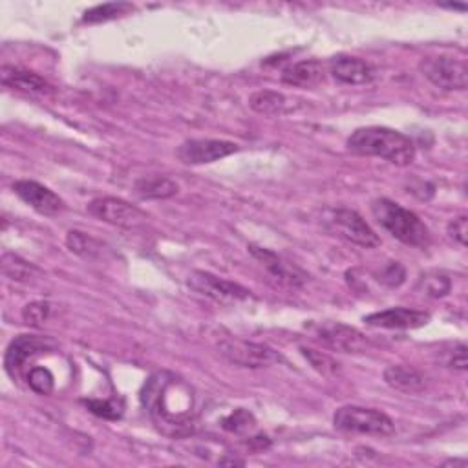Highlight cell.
Wrapping results in <instances>:
<instances>
[{
  "label": "cell",
  "instance_id": "6da1fadb",
  "mask_svg": "<svg viewBox=\"0 0 468 468\" xmlns=\"http://www.w3.org/2000/svg\"><path fill=\"white\" fill-rule=\"evenodd\" d=\"M141 403L164 433L180 437L193 432L194 393L182 379L165 372L154 373L141 392Z\"/></svg>",
  "mask_w": 468,
  "mask_h": 468
},
{
  "label": "cell",
  "instance_id": "44dd1931",
  "mask_svg": "<svg viewBox=\"0 0 468 468\" xmlns=\"http://www.w3.org/2000/svg\"><path fill=\"white\" fill-rule=\"evenodd\" d=\"M66 247L74 254H77V256H81L85 260H90V262L101 258L103 256V249H105L99 240L92 238L90 234H86L83 231H68V234H66Z\"/></svg>",
  "mask_w": 468,
  "mask_h": 468
},
{
  "label": "cell",
  "instance_id": "ac0fdd59",
  "mask_svg": "<svg viewBox=\"0 0 468 468\" xmlns=\"http://www.w3.org/2000/svg\"><path fill=\"white\" fill-rule=\"evenodd\" d=\"M324 77H326L324 65L315 59H307L285 68L282 74V83L289 86H298V88H314L321 85Z\"/></svg>",
  "mask_w": 468,
  "mask_h": 468
},
{
  "label": "cell",
  "instance_id": "f546056e",
  "mask_svg": "<svg viewBox=\"0 0 468 468\" xmlns=\"http://www.w3.org/2000/svg\"><path fill=\"white\" fill-rule=\"evenodd\" d=\"M83 404L92 412L94 415L106 419V421H117L123 415V408L115 401H101V399H86Z\"/></svg>",
  "mask_w": 468,
  "mask_h": 468
},
{
  "label": "cell",
  "instance_id": "484cf974",
  "mask_svg": "<svg viewBox=\"0 0 468 468\" xmlns=\"http://www.w3.org/2000/svg\"><path fill=\"white\" fill-rule=\"evenodd\" d=\"M419 289L430 296V298H443L450 293L452 289V282L444 273L439 271H432L421 276L419 280Z\"/></svg>",
  "mask_w": 468,
  "mask_h": 468
},
{
  "label": "cell",
  "instance_id": "83f0119b",
  "mask_svg": "<svg viewBox=\"0 0 468 468\" xmlns=\"http://www.w3.org/2000/svg\"><path fill=\"white\" fill-rule=\"evenodd\" d=\"M222 426H224V430H227L231 433H244V432H249L251 428L256 426V419L249 410L238 408L229 417L224 419Z\"/></svg>",
  "mask_w": 468,
  "mask_h": 468
},
{
  "label": "cell",
  "instance_id": "3957f363",
  "mask_svg": "<svg viewBox=\"0 0 468 468\" xmlns=\"http://www.w3.org/2000/svg\"><path fill=\"white\" fill-rule=\"evenodd\" d=\"M372 214L375 222L395 240L419 249L428 247L430 231L415 213L388 198H379L372 204Z\"/></svg>",
  "mask_w": 468,
  "mask_h": 468
},
{
  "label": "cell",
  "instance_id": "cb8c5ba5",
  "mask_svg": "<svg viewBox=\"0 0 468 468\" xmlns=\"http://www.w3.org/2000/svg\"><path fill=\"white\" fill-rule=\"evenodd\" d=\"M249 106L264 115H276L285 110V97L273 90H262L249 97Z\"/></svg>",
  "mask_w": 468,
  "mask_h": 468
},
{
  "label": "cell",
  "instance_id": "7a4b0ae2",
  "mask_svg": "<svg viewBox=\"0 0 468 468\" xmlns=\"http://www.w3.org/2000/svg\"><path fill=\"white\" fill-rule=\"evenodd\" d=\"M348 150L366 158H381L395 167H408L415 160L413 141L386 126L357 128L346 143Z\"/></svg>",
  "mask_w": 468,
  "mask_h": 468
},
{
  "label": "cell",
  "instance_id": "2e32d148",
  "mask_svg": "<svg viewBox=\"0 0 468 468\" xmlns=\"http://www.w3.org/2000/svg\"><path fill=\"white\" fill-rule=\"evenodd\" d=\"M249 253L264 265V269L269 273L273 280H276L280 285L287 287H300L305 280V276L291 264L282 260L276 253L258 247V245H249Z\"/></svg>",
  "mask_w": 468,
  "mask_h": 468
},
{
  "label": "cell",
  "instance_id": "7c38bea8",
  "mask_svg": "<svg viewBox=\"0 0 468 468\" xmlns=\"http://www.w3.org/2000/svg\"><path fill=\"white\" fill-rule=\"evenodd\" d=\"M55 343L50 337H39V335H21L17 337L6 350L5 355V370L12 379H17L21 375V370L25 363L37 353L54 350Z\"/></svg>",
  "mask_w": 468,
  "mask_h": 468
},
{
  "label": "cell",
  "instance_id": "836d02e7",
  "mask_svg": "<svg viewBox=\"0 0 468 468\" xmlns=\"http://www.w3.org/2000/svg\"><path fill=\"white\" fill-rule=\"evenodd\" d=\"M441 8H446V10H459V12H466V6H464V5H441Z\"/></svg>",
  "mask_w": 468,
  "mask_h": 468
},
{
  "label": "cell",
  "instance_id": "8992f818",
  "mask_svg": "<svg viewBox=\"0 0 468 468\" xmlns=\"http://www.w3.org/2000/svg\"><path fill=\"white\" fill-rule=\"evenodd\" d=\"M218 352L227 363L240 368H267L284 361L276 350L244 339H224L218 343Z\"/></svg>",
  "mask_w": 468,
  "mask_h": 468
},
{
  "label": "cell",
  "instance_id": "603a6c76",
  "mask_svg": "<svg viewBox=\"0 0 468 468\" xmlns=\"http://www.w3.org/2000/svg\"><path fill=\"white\" fill-rule=\"evenodd\" d=\"M134 12V6L128 3H110V5H101L95 6L83 15V25H99V23H108L117 17H123L126 14Z\"/></svg>",
  "mask_w": 468,
  "mask_h": 468
},
{
  "label": "cell",
  "instance_id": "277c9868",
  "mask_svg": "<svg viewBox=\"0 0 468 468\" xmlns=\"http://www.w3.org/2000/svg\"><path fill=\"white\" fill-rule=\"evenodd\" d=\"M334 424L337 430L375 437H388L395 432L393 421L375 408L364 406H343L334 415Z\"/></svg>",
  "mask_w": 468,
  "mask_h": 468
},
{
  "label": "cell",
  "instance_id": "30bf717a",
  "mask_svg": "<svg viewBox=\"0 0 468 468\" xmlns=\"http://www.w3.org/2000/svg\"><path fill=\"white\" fill-rule=\"evenodd\" d=\"M238 152V144L224 139H189L176 150L178 160L185 165H207Z\"/></svg>",
  "mask_w": 468,
  "mask_h": 468
},
{
  "label": "cell",
  "instance_id": "8fae6325",
  "mask_svg": "<svg viewBox=\"0 0 468 468\" xmlns=\"http://www.w3.org/2000/svg\"><path fill=\"white\" fill-rule=\"evenodd\" d=\"M315 339L341 353H363L368 348V339L355 328L346 326L343 323H323L314 326Z\"/></svg>",
  "mask_w": 468,
  "mask_h": 468
},
{
  "label": "cell",
  "instance_id": "1f68e13d",
  "mask_svg": "<svg viewBox=\"0 0 468 468\" xmlns=\"http://www.w3.org/2000/svg\"><path fill=\"white\" fill-rule=\"evenodd\" d=\"M448 234L461 247H466V236H468V220H466V216H459V218L452 220L448 224Z\"/></svg>",
  "mask_w": 468,
  "mask_h": 468
},
{
  "label": "cell",
  "instance_id": "f1b7e54d",
  "mask_svg": "<svg viewBox=\"0 0 468 468\" xmlns=\"http://www.w3.org/2000/svg\"><path fill=\"white\" fill-rule=\"evenodd\" d=\"M50 304L45 302V300H35V302H30L25 309H23V321L32 326V328H39L43 326L48 317H50Z\"/></svg>",
  "mask_w": 468,
  "mask_h": 468
},
{
  "label": "cell",
  "instance_id": "5bb4252c",
  "mask_svg": "<svg viewBox=\"0 0 468 468\" xmlns=\"http://www.w3.org/2000/svg\"><path fill=\"white\" fill-rule=\"evenodd\" d=\"M14 193L34 211H37L43 216H55L65 209V202L48 187L30 182V180H21L14 184Z\"/></svg>",
  "mask_w": 468,
  "mask_h": 468
},
{
  "label": "cell",
  "instance_id": "ffe728a7",
  "mask_svg": "<svg viewBox=\"0 0 468 468\" xmlns=\"http://www.w3.org/2000/svg\"><path fill=\"white\" fill-rule=\"evenodd\" d=\"M134 193L141 200H167L178 194V185L164 176H150L137 180Z\"/></svg>",
  "mask_w": 468,
  "mask_h": 468
},
{
  "label": "cell",
  "instance_id": "4316f807",
  "mask_svg": "<svg viewBox=\"0 0 468 468\" xmlns=\"http://www.w3.org/2000/svg\"><path fill=\"white\" fill-rule=\"evenodd\" d=\"M28 384L39 395H52L55 388V377L48 368L35 366L28 373Z\"/></svg>",
  "mask_w": 468,
  "mask_h": 468
},
{
  "label": "cell",
  "instance_id": "9c48e42d",
  "mask_svg": "<svg viewBox=\"0 0 468 468\" xmlns=\"http://www.w3.org/2000/svg\"><path fill=\"white\" fill-rule=\"evenodd\" d=\"M88 213L105 224L123 229H135L148 222V216L139 207L121 198H97L90 202Z\"/></svg>",
  "mask_w": 468,
  "mask_h": 468
},
{
  "label": "cell",
  "instance_id": "9a60e30c",
  "mask_svg": "<svg viewBox=\"0 0 468 468\" xmlns=\"http://www.w3.org/2000/svg\"><path fill=\"white\" fill-rule=\"evenodd\" d=\"M330 74L341 85L361 86L375 79V70L370 63L353 55H337L330 61Z\"/></svg>",
  "mask_w": 468,
  "mask_h": 468
},
{
  "label": "cell",
  "instance_id": "e0dca14e",
  "mask_svg": "<svg viewBox=\"0 0 468 468\" xmlns=\"http://www.w3.org/2000/svg\"><path fill=\"white\" fill-rule=\"evenodd\" d=\"M0 83H3L6 88L17 90L28 95L46 97L54 94L52 85L45 77L17 66H8V65L3 66V70H0Z\"/></svg>",
  "mask_w": 468,
  "mask_h": 468
},
{
  "label": "cell",
  "instance_id": "52a82bcc",
  "mask_svg": "<svg viewBox=\"0 0 468 468\" xmlns=\"http://www.w3.org/2000/svg\"><path fill=\"white\" fill-rule=\"evenodd\" d=\"M326 225L339 234L341 238L348 240L350 244H355L364 249H373L381 245V238L375 234V231L364 222V218L352 211V209H334L326 214Z\"/></svg>",
  "mask_w": 468,
  "mask_h": 468
},
{
  "label": "cell",
  "instance_id": "4fadbf2b",
  "mask_svg": "<svg viewBox=\"0 0 468 468\" xmlns=\"http://www.w3.org/2000/svg\"><path fill=\"white\" fill-rule=\"evenodd\" d=\"M364 323L372 328L383 330H417L430 323V315L424 314V311L408 307H392L364 317Z\"/></svg>",
  "mask_w": 468,
  "mask_h": 468
},
{
  "label": "cell",
  "instance_id": "ba28073f",
  "mask_svg": "<svg viewBox=\"0 0 468 468\" xmlns=\"http://www.w3.org/2000/svg\"><path fill=\"white\" fill-rule=\"evenodd\" d=\"M187 285L198 294L207 296L224 305L238 304L253 298V293L247 287L229 282L225 278H220L207 271H193L187 278Z\"/></svg>",
  "mask_w": 468,
  "mask_h": 468
},
{
  "label": "cell",
  "instance_id": "d4e9b609",
  "mask_svg": "<svg viewBox=\"0 0 468 468\" xmlns=\"http://www.w3.org/2000/svg\"><path fill=\"white\" fill-rule=\"evenodd\" d=\"M300 352H302L304 359H305L311 366H314V370H317L321 375H324V377H335V375H339L341 364H339L334 357H330L328 353L319 352V350H314V348H307V346H302Z\"/></svg>",
  "mask_w": 468,
  "mask_h": 468
},
{
  "label": "cell",
  "instance_id": "4dcf8cb0",
  "mask_svg": "<svg viewBox=\"0 0 468 468\" xmlns=\"http://www.w3.org/2000/svg\"><path fill=\"white\" fill-rule=\"evenodd\" d=\"M406 280V271L399 262H390L383 267L379 274V282H383L388 287H399Z\"/></svg>",
  "mask_w": 468,
  "mask_h": 468
},
{
  "label": "cell",
  "instance_id": "5b68a950",
  "mask_svg": "<svg viewBox=\"0 0 468 468\" xmlns=\"http://www.w3.org/2000/svg\"><path fill=\"white\" fill-rule=\"evenodd\" d=\"M419 70L433 86L441 90L463 92L468 86V68L463 59H455L452 55L423 57Z\"/></svg>",
  "mask_w": 468,
  "mask_h": 468
},
{
  "label": "cell",
  "instance_id": "7402d4cb",
  "mask_svg": "<svg viewBox=\"0 0 468 468\" xmlns=\"http://www.w3.org/2000/svg\"><path fill=\"white\" fill-rule=\"evenodd\" d=\"M3 273H5V276H8L10 280H15V282H30L32 278L41 274V271L34 264L26 262L25 258H21L14 253H6L3 256Z\"/></svg>",
  "mask_w": 468,
  "mask_h": 468
},
{
  "label": "cell",
  "instance_id": "d6986e66",
  "mask_svg": "<svg viewBox=\"0 0 468 468\" xmlns=\"http://www.w3.org/2000/svg\"><path fill=\"white\" fill-rule=\"evenodd\" d=\"M384 383L401 393L406 395H413V393H421L426 388V379L421 372H417L412 366H404V364H393L388 366L384 370Z\"/></svg>",
  "mask_w": 468,
  "mask_h": 468
},
{
  "label": "cell",
  "instance_id": "d6a6232c",
  "mask_svg": "<svg viewBox=\"0 0 468 468\" xmlns=\"http://www.w3.org/2000/svg\"><path fill=\"white\" fill-rule=\"evenodd\" d=\"M450 368L453 370H459V372H464L468 368V359H466V346L464 344H457L452 353H450V359L446 363Z\"/></svg>",
  "mask_w": 468,
  "mask_h": 468
}]
</instances>
